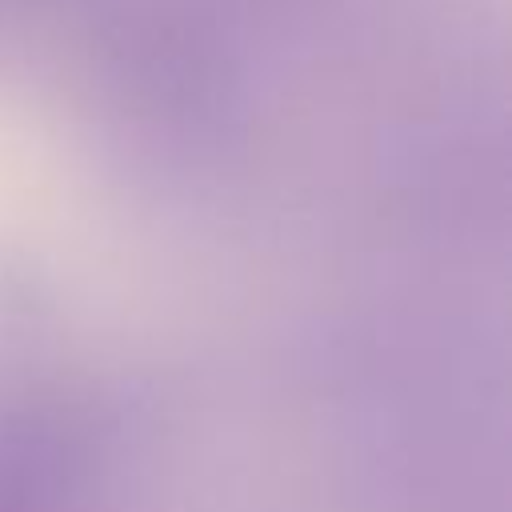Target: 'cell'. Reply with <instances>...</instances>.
I'll return each mask as SVG.
<instances>
[]
</instances>
